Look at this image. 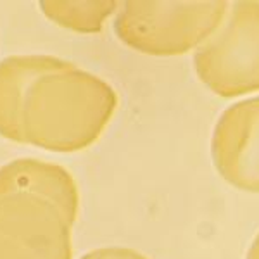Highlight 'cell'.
<instances>
[{
    "instance_id": "6da1fadb",
    "label": "cell",
    "mask_w": 259,
    "mask_h": 259,
    "mask_svg": "<svg viewBox=\"0 0 259 259\" xmlns=\"http://www.w3.org/2000/svg\"><path fill=\"white\" fill-rule=\"evenodd\" d=\"M118 107L107 81L69 62L33 81L21 116L23 144L54 152H78L102 135Z\"/></svg>"
},
{
    "instance_id": "7a4b0ae2",
    "label": "cell",
    "mask_w": 259,
    "mask_h": 259,
    "mask_svg": "<svg viewBox=\"0 0 259 259\" xmlns=\"http://www.w3.org/2000/svg\"><path fill=\"white\" fill-rule=\"evenodd\" d=\"M227 2H124L114 19L118 38L149 56L199 49L227 18Z\"/></svg>"
},
{
    "instance_id": "3957f363",
    "label": "cell",
    "mask_w": 259,
    "mask_h": 259,
    "mask_svg": "<svg viewBox=\"0 0 259 259\" xmlns=\"http://www.w3.org/2000/svg\"><path fill=\"white\" fill-rule=\"evenodd\" d=\"M199 80L223 99L259 90V2L230 6L221 26L194 54Z\"/></svg>"
},
{
    "instance_id": "277c9868",
    "label": "cell",
    "mask_w": 259,
    "mask_h": 259,
    "mask_svg": "<svg viewBox=\"0 0 259 259\" xmlns=\"http://www.w3.org/2000/svg\"><path fill=\"white\" fill-rule=\"evenodd\" d=\"M74 221L44 195H0V259H71Z\"/></svg>"
},
{
    "instance_id": "5b68a950",
    "label": "cell",
    "mask_w": 259,
    "mask_h": 259,
    "mask_svg": "<svg viewBox=\"0 0 259 259\" xmlns=\"http://www.w3.org/2000/svg\"><path fill=\"white\" fill-rule=\"evenodd\" d=\"M211 156L225 182L259 194V97L230 106L212 132Z\"/></svg>"
},
{
    "instance_id": "8992f818",
    "label": "cell",
    "mask_w": 259,
    "mask_h": 259,
    "mask_svg": "<svg viewBox=\"0 0 259 259\" xmlns=\"http://www.w3.org/2000/svg\"><path fill=\"white\" fill-rule=\"evenodd\" d=\"M69 62L50 56H12L0 62V135L23 144L21 116L33 81Z\"/></svg>"
},
{
    "instance_id": "52a82bcc",
    "label": "cell",
    "mask_w": 259,
    "mask_h": 259,
    "mask_svg": "<svg viewBox=\"0 0 259 259\" xmlns=\"http://www.w3.org/2000/svg\"><path fill=\"white\" fill-rule=\"evenodd\" d=\"M28 192L44 195L64 209L73 220L78 216V189L64 168L38 159H16L0 168V195Z\"/></svg>"
},
{
    "instance_id": "ba28073f",
    "label": "cell",
    "mask_w": 259,
    "mask_h": 259,
    "mask_svg": "<svg viewBox=\"0 0 259 259\" xmlns=\"http://www.w3.org/2000/svg\"><path fill=\"white\" fill-rule=\"evenodd\" d=\"M45 16L66 30L99 33L109 16L119 9L118 2H40Z\"/></svg>"
},
{
    "instance_id": "9c48e42d",
    "label": "cell",
    "mask_w": 259,
    "mask_h": 259,
    "mask_svg": "<svg viewBox=\"0 0 259 259\" xmlns=\"http://www.w3.org/2000/svg\"><path fill=\"white\" fill-rule=\"evenodd\" d=\"M81 259H149L139 250L124 249V247H106V249H95L92 252L85 254Z\"/></svg>"
},
{
    "instance_id": "30bf717a",
    "label": "cell",
    "mask_w": 259,
    "mask_h": 259,
    "mask_svg": "<svg viewBox=\"0 0 259 259\" xmlns=\"http://www.w3.org/2000/svg\"><path fill=\"white\" fill-rule=\"evenodd\" d=\"M245 259H259V233L256 235V239H254L252 245H250L249 252H247V257Z\"/></svg>"
}]
</instances>
